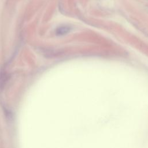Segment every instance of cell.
<instances>
[{
  "mask_svg": "<svg viewBox=\"0 0 148 148\" xmlns=\"http://www.w3.org/2000/svg\"><path fill=\"white\" fill-rule=\"evenodd\" d=\"M70 31V27L68 26H61L56 29L57 35H62L68 33Z\"/></svg>",
  "mask_w": 148,
  "mask_h": 148,
  "instance_id": "obj_1",
  "label": "cell"
}]
</instances>
